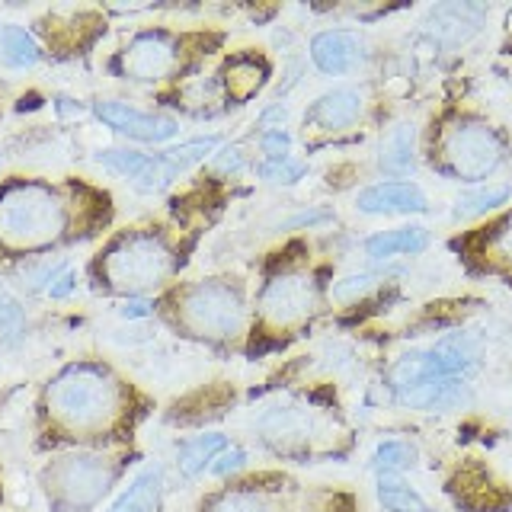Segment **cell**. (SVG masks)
Instances as JSON below:
<instances>
[{"label":"cell","mask_w":512,"mask_h":512,"mask_svg":"<svg viewBox=\"0 0 512 512\" xmlns=\"http://www.w3.org/2000/svg\"><path fill=\"white\" fill-rule=\"evenodd\" d=\"M311 61L324 74H349L365 61V42L359 32L327 29L311 39Z\"/></svg>","instance_id":"15"},{"label":"cell","mask_w":512,"mask_h":512,"mask_svg":"<svg viewBox=\"0 0 512 512\" xmlns=\"http://www.w3.org/2000/svg\"><path fill=\"white\" fill-rule=\"evenodd\" d=\"M42 61L39 42L20 26H0V64L4 68H32Z\"/></svg>","instance_id":"23"},{"label":"cell","mask_w":512,"mask_h":512,"mask_svg":"<svg viewBox=\"0 0 512 512\" xmlns=\"http://www.w3.org/2000/svg\"><path fill=\"white\" fill-rule=\"evenodd\" d=\"M253 429L260 445L279 461L311 464L343 458L349 448V432L336 416L308 404H298V400L266 407L256 416Z\"/></svg>","instance_id":"4"},{"label":"cell","mask_w":512,"mask_h":512,"mask_svg":"<svg viewBox=\"0 0 512 512\" xmlns=\"http://www.w3.org/2000/svg\"><path fill=\"white\" fill-rule=\"evenodd\" d=\"M260 148L266 157H288V151H292V135H288L285 128H266L260 138Z\"/></svg>","instance_id":"31"},{"label":"cell","mask_w":512,"mask_h":512,"mask_svg":"<svg viewBox=\"0 0 512 512\" xmlns=\"http://www.w3.org/2000/svg\"><path fill=\"white\" fill-rule=\"evenodd\" d=\"M266 74H269V68H266L260 58L237 55V58H231L228 64H224L221 84H224V93H228V100H234L240 106V103L253 100V96L263 90Z\"/></svg>","instance_id":"18"},{"label":"cell","mask_w":512,"mask_h":512,"mask_svg":"<svg viewBox=\"0 0 512 512\" xmlns=\"http://www.w3.org/2000/svg\"><path fill=\"white\" fill-rule=\"evenodd\" d=\"M244 320V295L231 279H202L170 295V324L196 340H234L244 330Z\"/></svg>","instance_id":"7"},{"label":"cell","mask_w":512,"mask_h":512,"mask_svg":"<svg viewBox=\"0 0 512 512\" xmlns=\"http://www.w3.org/2000/svg\"><path fill=\"white\" fill-rule=\"evenodd\" d=\"M480 13L477 7H468V4H461V7H439L436 13V36L439 39H448V42H461V39H468L471 32L477 29V16Z\"/></svg>","instance_id":"24"},{"label":"cell","mask_w":512,"mask_h":512,"mask_svg":"<svg viewBox=\"0 0 512 512\" xmlns=\"http://www.w3.org/2000/svg\"><path fill=\"white\" fill-rule=\"evenodd\" d=\"M228 448L224 432H205V436H192L176 448V471L186 480H196L215 464V458Z\"/></svg>","instance_id":"19"},{"label":"cell","mask_w":512,"mask_h":512,"mask_svg":"<svg viewBox=\"0 0 512 512\" xmlns=\"http://www.w3.org/2000/svg\"><path fill=\"white\" fill-rule=\"evenodd\" d=\"M93 112H96V119H103L109 128H116V132L135 138V141H148V144L170 141L176 132H180L176 119L160 116V112H141L122 100H100L93 106Z\"/></svg>","instance_id":"13"},{"label":"cell","mask_w":512,"mask_h":512,"mask_svg":"<svg viewBox=\"0 0 512 512\" xmlns=\"http://www.w3.org/2000/svg\"><path fill=\"white\" fill-rule=\"evenodd\" d=\"M244 464H247V452H244V448L228 445V448H224V452L215 458V464H212L208 471L218 474V477H234L240 468H244Z\"/></svg>","instance_id":"30"},{"label":"cell","mask_w":512,"mask_h":512,"mask_svg":"<svg viewBox=\"0 0 512 512\" xmlns=\"http://www.w3.org/2000/svg\"><path fill=\"white\" fill-rule=\"evenodd\" d=\"M317 308V285L304 272H282L269 279L260 295V317L269 327L288 330L304 324Z\"/></svg>","instance_id":"12"},{"label":"cell","mask_w":512,"mask_h":512,"mask_svg":"<svg viewBox=\"0 0 512 512\" xmlns=\"http://www.w3.org/2000/svg\"><path fill=\"white\" fill-rule=\"evenodd\" d=\"M138 420L132 388L106 365L77 362L45 384L39 400L42 442L52 448H109L132 439Z\"/></svg>","instance_id":"1"},{"label":"cell","mask_w":512,"mask_h":512,"mask_svg":"<svg viewBox=\"0 0 512 512\" xmlns=\"http://www.w3.org/2000/svg\"><path fill=\"white\" fill-rule=\"evenodd\" d=\"M26 330V314L20 308V301L13 298L7 285H0V336L7 343H16Z\"/></svg>","instance_id":"28"},{"label":"cell","mask_w":512,"mask_h":512,"mask_svg":"<svg viewBox=\"0 0 512 512\" xmlns=\"http://www.w3.org/2000/svg\"><path fill=\"white\" fill-rule=\"evenodd\" d=\"M183 39L164 29H144L112 58V71L138 84H157L180 71L183 64Z\"/></svg>","instance_id":"11"},{"label":"cell","mask_w":512,"mask_h":512,"mask_svg":"<svg viewBox=\"0 0 512 512\" xmlns=\"http://www.w3.org/2000/svg\"><path fill=\"white\" fill-rule=\"evenodd\" d=\"M317 221H327V212H301L292 221H285V228H298V224H317Z\"/></svg>","instance_id":"36"},{"label":"cell","mask_w":512,"mask_h":512,"mask_svg":"<svg viewBox=\"0 0 512 512\" xmlns=\"http://www.w3.org/2000/svg\"><path fill=\"white\" fill-rule=\"evenodd\" d=\"M359 116H362V93L352 87H340L317 96L311 109L304 112V125L320 128V132H343V128L356 125Z\"/></svg>","instance_id":"16"},{"label":"cell","mask_w":512,"mask_h":512,"mask_svg":"<svg viewBox=\"0 0 512 512\" xmlns=\"http://www.w3.org/2000/svg\"><path fill=\"white\" fill-rule=\"evenodd\" d=\"M218 144H221L218 135H208V138L186 141V144H180V148L164 151V154H141V151H116L112 148V151L96 154V164L106 167L109 173H119L122 180H128L141 192H157L167 183H173L180 173H186L192 164L205 160L218 148Z\"/></svg>","instance_id":"9"},{"label":"cell","mask_w":512,"mask_h":512,"mask_svg":"<svg viewBox=\"0 0 512 512\" xmlns=\"http://www.w3.org/2000/svg\"><path fill=\"white\" fill-rule=\"evenodd\" d=\"M512 196L509 186H487V189H474L468 196H461L455 202V218H477V215H487L493 208L506 205V199Z\"/></svg>","instance_id":"26"},{"label":"cell","mask_w":512,"mask_h":512,"mask_svg":"<svg viewBox=\"0 0 512 512\" xmlns=\"http://www.w3.org/2000/svg\"><path fill=\"white\" fill-rule=\"evenodd\" d=\"M215 167H221V170H240L244 167V157H240V148H231V151H221L218 157H215Z\"/></svg>","instance_id":"34"},{"label":"cell","mask_w":512,"mask_h":512,"mask_svg":"<svg viewBox=\"0 0 512 512\" xmlns=\"http://www.w3.org/2000/svg\"><path fill=\"white\" fill-rule=\"evenodd\" d=\"M176 272V253L160 231L132 228L122 231L112 244L96 256L93 279L96 288L112 295H148L164 285Z\"/></svg>","instance_id":"5"},{"label":"cell","mask_w":512,"mask_h":512,"mask_svg":"<svg viewBox=\"0 0 512 512\" xmlns=\"http://www.w3.org/2000/svg\"><path fill=\"white\" fill-rule=\"evenodd\" d=\"M356 208L365 215H423L429 202L426 192L410 180L375 183L356 196Z\"/></svg>","instance_id":"14"},{"label":"cell","mask_w":512,"mask_h":512,"mask_svg":"<svg viewBox=\"0 0 512 512\" xmlns=\"http://www.w3.org/2000/svg\"><path fill=\"white\" fill-rule=\"evenodd\" d=\"M391 391L400 407L420 413H452L471 400V384L464 378L423 375L407 356H400L391 368Z\"/></svg>","instance_id":"10"},{"label":"cell","mask_w":512,"mask_h":512,"mask_svg":"<svg viewBox=\"0 0 512 512\" xmlns=\"http://www.w3.org/2000/svg\"><path fill=\"white\" fill-rule=\"evenodd\" d=\"M74 192L45 180L0 186V247L13 253L52 250L74 237Z\"/></svg>","instance_id":"2"},{"label":"cell","mask_w":512,"mask_h":512,"mask_svg":"<svg viewBox=\"0 0 512 512\" xmlns=\"http://www.w3.org/2000/svg\"><path fill=\"white\" fill-rule=\"evenodd\" d=\"M439 160L455 180L480 183L506 164V141L480 119H458L439 138Z\"/></svg>","instance_id":"8"},{"label":"cell","mask_w":512,"mask_h":512,"mask_svg":"<svg viewBox=\"0 0 512 512\" xmlns=\"http://www.w3.org/2000/svg\"><path fill=\"white\" fill-rule=\"evenodd\" d=\"M378 279L381 276H375V272H356V276H346V279H340L333 288H330V295L336 298V301H343V304H349V301H359V298H365L372 288L378 285Z\"/></svg>","instance_id":"29"},{"label":"cell","mask_w":512,"mask_h":512,"mask_svg":"<svg viewBox=\"0 0 512 512\" xmlns=\"http://www.w3.org/2000/svg\"><path fill=\"white\" fill-rule=\"evenodd\" d=\"M416 464V448L404 439H388L372 452L375 474H404Z\"/></svg>","instance_id":"25"},{"label":"cell","mask_w":512,"mask_h":512,"mask_svg":"<svg viewBox=\"0 0 512 512\" xmlns=\"http://www.w3.org/2000/svg\"><path fill=\"white\" fill-rule=\"evenodd\" d=\"M375 496L384 512H432V506L410 487L404 474H375Z\"/></svg>","instance_id":"21"},{"label":"cell","mask_w":512,"mask_h":512,"mask_svg":"<svg viewBox=\"0 0 512 512\" xmlns=\"http://www.w3.org/2000/svg\"><path fill=\"white\" fill-rule=\"evenodd\" d=\"M45 292L52 295V298H68V295L74 292V272H71L68 266H64V269L58 272V276H55L52 282H48Z\"/></svg>","instance_id":"33"},{"label":"cell","mask_w":512,"mask_h":512,"mask_svg":"<svg viewBox=\"0 0 512 512\" xmlns=\"http://www.w3.org/2000/svg\"><path fill=\"white\" fill-rule=\"evenodd\" d=\"M196 512H352V500L330 490H301L292 477L263 471L231 477L205 493Z\"/></svg>","instance_id":"6"},{"label":"cell","mask_w":512,"mask_h":512,"mask_svg":"<svg viewBox=\"0 0 512 512\" xmlns=\"http://www.w3.org/2000/svg\"><path fill=\"white\" fill-rule=\"evenodd\" d=\"M256 173L263 176L266 183H282V186H292L298 183L304 173H308V167L301 164V160H295L292 154L288 157H266L256 164Z\"/></svg>","instance_id":"27"},{"label":"cell","mask_w":512,"mask_h":512,"mask_svg":"<svg viewBox=\"0 0 512 512\" xmlns=\"http://www.w3.org/2000/svg\"><path fill=\"white\" fill-rule=\"evenodd\" d=\"M148 314H151V304L141 298H128L122 308V317H148Z\"/></svg>","instance_id":"35"},{"label":"cell","mask_w":512,"mask_h":512,"mask_svg":"<svg viewBox=\"0 0 512 512\" xmlns=\"http://www.w3.org/2000/svg\"><path fill=\"white\" fill-rule=\"evenodd\" d=\"M490 247H493L496 256H503V260L512 263V215L493 228V234H490Z\"/></svg>","instance_id":"32"},{"label":"cell","mask_w":512,"mask_h":512,"mask_svg":"<svg viewBox=\"0 0 512 512\" xmlns=\"http://www.w3.org/2000/svg\"><path fill=\"white\" fill-rule=\"evenodd\" d=\"M128 464H132L128 452L71 448L45 461L39 471V490L52 512H96L116 490Z\"/></svg>","instance_id":"3"},{"label":"cell","mask_w":512,"mask_h":512,"mask_svg":"<svg viewBox=\"0 0 512 512\" xmlns=\"http://www.w3.org/2000/svg\"><path fill=\"white\" fill-rule=\"evenodd\" d=\"M378 164H381V170H388L394 176L413 173V167H416V132H413V125H397L394 132L381 141Z\"/></svg>","instance_id":"22"},{"label":"cell","mask_w":512,"mask_h":512,"mask_svg":"<svg viewBox=\"0 0 512 512\" xmlns=\"http://www.w3.org/2000/svg\"><path fill=\"white\" fill-rule=\"evenodd\" d=\"M426 247H429V231L420 228V224H407V228H394V231H378L365 240V253L372 256V260L423 253Z\"/></svg>","instance_id":"20"},{"label":"cell","mask_w":512,"mask_h":512,"mask_svg":"<svg viewBox=\"0 0 512 512\" xmlns=\"http://www.w3.org/2000/svg\"><path fill=\"white\" fill-rule=\"evenodd\" d=\"M160 500H164V468L151 464L135 474V480L128 484L106 512H157Z\"/></svg>","instance_id":"17"}]
</instances>
